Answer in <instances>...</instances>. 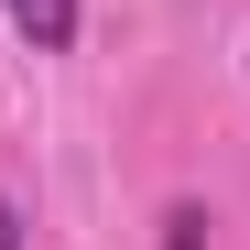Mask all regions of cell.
<instances>
[{"instance_id":"cell-1","label":"cell","mask_w":250,"mask_h":250,"mask_svg":"<svg viewBox=\"0 0 250 250\" xmlns=\"http://www.w3.org/2000/svg\"><path fill=\"white\" fill-rule=\"evenodd\" d=\"M0 11L22 22V44H33V55H65V44H76V0H0Z\"/></svg>"},{"instance_id":"cell-2","label":"cell","mask_w":250,"mask_h":250,"mask_svg":"<svg viewBox=\"0 0 250 250\" xmlns=\"http://www.w3.org/2000/svg\"><path fill=\"white\" fill-rule=\"evenodd\" d=\"M163 250H207V207H163Z\"/></svg>"},{"instance_id":"cell-3","label":"cell","mask_w":250,"mask_h":250,"mask_svg":"<svg viewBox=\"0 0 250 250\" xmlns=\"http://www.w3.org/2000/svg\"><path fill=\"white\" fill-rule=\"evenodd\" d=\"M0 250H22V218H11V196H0Z\"/></svg>"}]
</instances>
